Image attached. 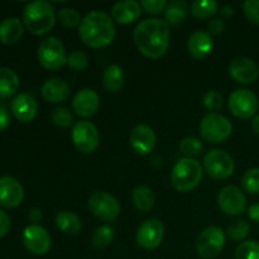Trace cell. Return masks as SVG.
<instances>
[{
	"mask_svg": "<svg viewBox=\"0 0 259 259\" xmlns=\"http://www.w3.org/2000/svg\"><path fill=\"white\" fill-rule=\"evenodd\" d=\"M133 38L142 55L152 60H158L168 50L169 25L157 18L146 19L137 25Z\"/></svg>",
	"mask_w": 259,
	"mask_h": 259,
	"instance_id": "1",
	"label": "cell"
},
{
	"mask_svg": "<svg viewBox=\"0 0 259 259\" xmlns=\"http://www.w3.org/2000/svg\"><path fill=\"white\" fill-rule=\"evenodd\" d=\"M81 40L90 48H105L115 38L113 18L100 10H94L82 18L78 25Z\"/></svg>",
	"mask_w": 259,
	"mask_h": 259,
	"instance_id": "2",
	"label": "cell"
},
{
	"mask_svg": "<svg viewBox=\"0 0 259 259\" xmlns=\"http://www.w3.org/2000/svg\"><path fill=\"white\" fill-rule=\"evenodd\" d=\"M23 22L32 34H47L55 27V8L46 0H34L28 3L23 10Z\"/></svg>",
	"mask_w": 259,
	"mask_h": 259,
	"instance_id": "3",
	"label": "cell"
},
{
	"mask_svg": "<svg viewBox=\"0 0 259 259\" xmlns=\"http://www.w3.org/2000/svg\"><path fill=\"white\" fill-rule=\"evenodd\" d=\"M202 180V167L195 158H181L171 172V184L179 192L196 189Z\"/></svg>",
	"mask_w": 259,
	"mask_h": 259,
	"instance_id": "4",
	"label": "cell"
},
{
	"mask_svg": "<svg viewBox=\"0 0 259 259\" xmlns=\"http://www.w3.org/2000/svg\"><path fill=\"white\" fill-rule=\"evenodd\" d=\"M201 137L209 143H223L228 141L233 133V125L229 119L218 113H209L200 123Z\"/></svg>",
	"mask_w": 259,
	"mask_h": 259,
	"instance_id": "5",
	"label": "cell"
},
{
	"mask_svg": "<svg viewBox=\"0 0 259 259\" xmlns=\"http://www.w3.org/2000/svg\"><path fill=\"white\" fill-rule=\"evenodd\" d=\"M38 61L46 70L57 71L67 62V55L63 43L56 37H47L40 40L37 50Z\"/></svg>",
	"mask_w": 259,
	"mask_h": 259,
	"instance_id": "6",
	"label": "cell"
},
{
	"mask_svg": "<svg viewBox=\"0 0 259 259\" xmlns=\"http://www.w3.org/2000/svg\"><path fill=\"white\" fill-rule=\"evenodd\" d=\"M91 214L105 223H114L120 214V205L116 197L106 191H96L89 197Z\"/></svg>",
	"mask_w": 259,
	"mask_h": 259,
	"instance_id": "7",
	"label": "cell"
},
{
	"mask_svg": "<svg viewBox=\"0 0 259 259\" xmlns=\"http://www.w3.org/2000/svg\"><path fill=\"white\" fill-rule=\"evenodd\" d=\"M204 168L211 179L224 181L234 172V159L223 149H211L204 157Z\"/></svg>",
	"mask_w": 259,
	"mask_h": 259,
	"instance_id": "8",
	"label": "cell"
},
{
	"mask_svg": "<svg viewBox=\"0 0 259 259\" xmlns=\"http://www.w3.org/2000/svg\"><path fill=\"white\" fill-rule=\"evenodd\" d=\"M225 245V233L219 227L202 230L196 239V252L202 259H214L222 253Z\"/></svg>",
	"mask_w": 259,
	"mask_h": 259,
	"instance_id": "9",
	"label": "cell"
},
{
	"mask_svg": "<svg viewBox=\"0 0 259 259\" xmlns=\"http://www.w3.org/2000/svg\"><path fill=\"white\" fill-rule=\"evenodd\" d=\"M73 146L78 152L90 154L96 151L100 143V134L95 124L89 120H81L73 125L71 132Z\"/></svg>",
	"mask_w": 259,
	"mask_h": 259,
	"instance_id": "10",
	"label": "cell"
},
{
	"mask_svg": "<svg viewBox=\"0 0 259 259\" xmlns=\"http://www.w3.org/2000/svg\"><path fill=\"white\" fill-rule=\"evenodd\" d=\"M230 113L239 119H250L258 110V98L248 89H238L233 91L228 101Z\"/></svg>",
	"mask_w": 259,
	"mask_h": 259,
	"instance_id": "11",
	"label": "cell"
},
{
	"mask_svg": "<svg viewBox=\"0 0 259 259\" xmlns=\"http://www.w3.org/2000/svg\"><path fill=\"white\" fill-rule=\"evenodd\" d=\"M218 205L224 214L238 217L247 211V197L237 186L223 187L218 195Z\"/></svg>",
	"mask_w": 259,
	"mask_h": 259,
	"instance_id": "12",
	"label": "cell"
},
{
	"mask_svg": "<svg viewBox=\"0 0 259 259\" xmlns=\"http://www.w3.org/2000/svg\"><path fill=\"white\" fill-rule=\"evenodd\" d=\"M164 235V228L161 220L154 219H147L139 225L138 230H137L136 240L138 247L143 248L146 250L156 249L161 245L162 240H163Z\"/></svg>",
	"mask_w": 259,
	"mask_h": 259,
	"instance_id": "13",
	"label": "cell"
},
{
	"mask_svg": "<svg viewBox=\"0 0 259 259\" xmlns=\"http://www.w3.org/2000/svg\"><path fill=\"white\" fill-rule=\"evenodd\" d=\"M23 243L29 253L43 255L51 248V235L40 225L30 224L23 232Z\"/></svg>",
	"mask_w": 259,
	"mask_h": 259,
	"instance_id": "14",
	"label": "cell"
},
{
	"mask_svg": "<svg viewBox=\"0 0 259 259\" xmlns=\"http://www.w3.org/2000/svg\"><path fill=\"white\" fill-rule=\"evenodd\" d=\"M230 77L239 83H253L259 77V67L253 60L247 57H237L229 63Z\"/></svg>",
	"mask_w": 259,
	"mask_h": 259,
	"instance_id": "15",
	"label": "cell"
},
{
	"mask_svg": "<svg viewBox=\"0 0 259 259\" xmlns=\"http://www.w3.org/2000/svg\"><path fill=\"white\" fill-rule=\"evenodd\" d=\"M131 147L139 156H147L154 149L157 143V137L153 129L147 124H139L134 126L129 137Z\"/></svg>",
	"mask_w": 259,
	"mask_h": 259,
	"instance_id": "16",
	"label": "cell"
},
{
	"mask_svg": "<svg viewBox=\"0 0 259 259\" xmlns=\"http://www.w3.org/2000/svg\"><path fill=\"white\" fill-rule=\"evenodd\" d=\"M24 189L17 179L12 176L0 177V205L5 209H13L22 204Z\"/></svg>",
	"mask_w": 259,
	"mask_h": 259,
	"instance_id": "17",
	"label": "cell"
},
{
	"mask_svg": "<svg viewBox=\"0 0 259 259\" xmlns=\"http://www.w3.org/2000/svg\"><path fill=\"white\" fill-rule=\"evenodd\" d=\"M100 108V98L91 89H82L72 99V109L81 118H91Z\"/></svg>",
	"mask_w": 259,
	"mask_h": 259,
	"instance_id": "18",
	"label": "cell"
},
{
	"mask_svg": "<svg viewBox=\"0 0 259 259\" xmlns=\"http://www.w3.org/2000/svg\"><path fill=\"white\" fill-rule=\"evenodd\" d=\"M13 115L22 123H29L34 120L38 113V104L30 94L22 93L15 96L10 105Z\"/></svg>",
	"mask_w": 259,
	"mask_h": 259,
	"instance_id": "19",
	"label": "cell"
},
{
	"mask_svg": "<svg viewBox=\"0 0 259 259\" xmlns=\"http://www.w3.org/2000/svg\"><path fill=\"white\" fill-rule=\"evenodd\" d=\"M141 17V4L136 0H123L111 8V18L119 24H132Z\"/></svg>",
	"mask_w": 259,
	"mask_h": 259,
	"instance_id": "20",
	"label": "cell"
},
{
	"mask_svg": "<svg viewBox=\"0 0 259 259\" xmlns=\"http://www.w3.org/2000/svg\"><path fill=\"white\" fill-rule=\"evenodd\" d=\"M212 47H214V40L207 32L197 30L192 33L187 40V51L196 60L207 57L211 53Z\"/></svg>",
	"mask_w": 259,
	"mask_h": 259,
	"instance_id": "21",
	"label": "cell"
},
{
	"mask_svg": "<svg viewBox=\"0 0 259 259\" xmlns=\"http://www.w3.org/2000/svg\"><path fill=\"white\" fill-rule=\"evenodd\" d=\"M40 93L45 100L48 103L58 104L65 101L70 95V86L61 78H50L45 81L42 85Z\"/></svg>",
	"mask_w": 259,
	"mask_h": 259,
	"instance_id": "22",
	"label": "cell"
},
{
	"mask_svg": "<svg viewBox=\"0 0 259 259\" xmlns=\"http://www.w3.org/2000/svg\"><path fill=\"white\" fill-rule=\"evenodd\" d=\"M24 25L15 17L7 18L0 23V42L4 45H14L22 38Z\"/></svg>",
	"mask_w": 259,
	"mask_h": 259,
	"instance_id": "23",
	"label": "cell"
},
{
	"mask_svg": "<svg viewBox=\"0 0 259 259\" xmlns=\"http://www.w3.org/2000/svg\"><path fill=\"white\" fill-rule=\"evenodd\" d=\"M132 201L137 210L142 212H148L156 205V196L148 186L139 185L132 192Z\"/></svg>",
	"mask_w": 259,
	"mask_h": 259,
	"instance_id": "24",
	"label": "cell"
},
{
	"mask_svg": "<svg viewBox=\"0 0 259 259\" xmlns=\"http://www.w3.org/2000/svg\"><path fill=\"white\" fill-rule=\"evenodd\" d=\"M56 227L63 233V234L75 235L81 230L82 223L80 217L73 211H61L56 215Z\"/></svg>",
	"mask_w": 259,
	"mask_h": 259,
	"instance_id": "25",
	"label": "cell"
},
{
	"mask_svg": "<svg viewBox=\"0 0 259 259\" xmlns=\"http://www.w3.org/2000/svg\"><path fill=\"white\" fill-rule=\"evenodd\" d=\"M125 75L120 66L110 65L105 68L103 73V85L109 93H118L123 88Z\"/></svg>",
	"mask_w": 259,
	"mask_h": 259,
	"instance_id": "26",
	"label": "cell"
},
{
	"mask_svg": "<svg viewBox=\"0 0 259 259\" xmlns=\"http://www.w3.org/2000/svg\"><path fill=\"white\" fill-rule=\"evenodd\" d=\"M190 12V7L184 0H175L168 3L164 10V22L168 25H179L185 22L187 14Z\"/></svg>",
	"mask_w": 259,
	"mask_h": 259,
	"instance_id": "27",
	"label": "cell"
},
{
	"mask_svg": "<svg viewBox=\"0 0 259 259\" xmlns=\"http://www.w3.org/2000/svg\"><path fill=\"white\" fill-rule=\"evenodd\" d=\"M19 89V77L8 67H0V99L12 98Z\"/></svg>",
	"mask_w": 259,
	"mask_h": 259,
	"instance_id": "28",
	"label": "cell"
},
{
	"mask_svg": "<svg viewBox=\"0 0 259 259\" xmlns=\"http://www.w3.org/2000/svg\"><path fill=\"white\" fill-rule=\"evenodd\" d=\"M219 10V4L214 0H196L190 5V13L199 20L211 19Z\"/></svg>",
	"mask_w": 259,
	"mask_h": 259,
	"instance_id": "29",
	"label": "cell"
},
{
	"mask_svg": "<svg viewBox=\"0 0 259 259\" xmlns=\"http://www.w3.org/2000/svg\"><path fill=\"white\" fill-rule=\"evenodd\" d=\"M114 239V229L110 225H101L96 228L91 237V243L98 249H104L109 247Z\"/></svg>",
	"mask_w": 259,
	"mask_h": 259,
	"instance_id": "30",
	"label": "cell"
},
{
	"mask_svg": "<svg viewBox=\"0 0 259 259\" xmlns=\"http://www.w3.org/2000/svg\"><path fill=\"white\" fill-rule=\"evenodd\" d=\"M250 225L247 220L238 219L234 220L232 224L228 227L227 234L230 239L235 240V242H243L245 238L249 235Z\"/></svg>",
	"mask_w": 259,
	"mask_h": 259,
	"instance_id": "31",
	"label": "cell"
},
{
	"mask_svg": "<svg viewBox=\"0 0 259 259\" xmlns=\"http://www.w3.org/2000/svg\"><path fill=\"white\" fill-rule=\"evenodd\" d=\"M180 151L187 158H195L202 151V143L196 137H186L180 142Z\"/></svg>",
	"mask_w": 259,
	"mask_h": 259,
	"instance_id": "32",
	"label": "cell"
},
{
	"mask_svg": "<svg viewBox=\"0 0 259 259\" xmlns=\"http://www.w3.org/2000/svg\"><path fill=\"white\" fill-rule=\"evenodd\" d=\"M235 259H259V243L255 240L240 243L235 249Z\"/></svg>",
	"mask_w": 259,
	"mask_h": 259,
	"instance_id": "33",
	"label": "cell"
},
{
	"mask_svg": "<svg viewBox=\"0 0 259 259\" xmlns=\"http://www.w3.org/2000/svg\"><path fill=\"white\" fill-rule=\"evenodd\" d=\"M242 186L248 194H259V168H250L245 172L242 179Z\"/></svg>",
	"mask_w": 259,
	"mask_h": 259,
	"instance_id": "34",
	"label": "cell"
},
{
	"mask_svg": "<svg viewBox=\"0 0 259 259\" xmlns=\"http://www.w3.org/2000/svg\"><path fill=\"white\" fill-rule=\"evenodd\" d=\"M66 65L72 71L80 72V71H83L88 68L89 57L86 53L81 52V51H72L67 56V62H66Z\"/></svg>",
	"mask_w": 259,
	"mask_h": 259,
	"instance_id": "35",
	"label": "cell"
},
{
	"mask_svg": "<svg viewBox=\"0 0 259 259\" xmlns=\"http://www.w3.org/2000/svg\"><path fill=\"white\" fill-rule=\"evenodd\" d=\"M51 119H52L53 124L56 126H58V128H68V126H71L73 124L72 114L70 113V110L67 108H63V106L56 108L52 111Z\"/></svg>",
	"mask_w": 259,
	"mask_h": 259,
	"instance_id": "36",
	"label": "cell"
},
{
	"mask_svg": "<svg viewBox=\"0 0 259 259\" xmlns=\"http://www.w3.org/2000/svg\"><path fill=\"white\" fill-rule=\"evenodd\" d=\"M57 18L61 24L67 28H73L76 25H80L81 20H82L80 17V13L77 10L72 9V8H63V9H61Z\"/></svg>",
	"mask_w": 259,
	"mask_h": 259,
	"instance_id": "37",
	"label": "cell"
},
{
	"mask_svg": "<svg viewBox=\"0 0 259 259\" xmlns=\"http://www.w3.org/2000/svg\"><path fill=\"white\" fill-rule=\"evenodd\" d=\"M204 106L209 111H219L223 108V103H224V99L223 95L217 90L207 91L206 95L204 96Z\"/></svg>",
	"mask_w": 259,
	"mask_h": 259,
	"instance_id": "38",
	"label": "cell"
},
{
	"mask_svg": "<svg viewBox=\"0 0 259 259\" xmlns=\"http://www.w3.org/2000/svg\"><path fill=\"white\" fill-rule=\"evenodd\" d=\"M243 10L250 23L259 25V0H245L243 3Z\"/></svg>",
	"mask_w": 259,
	"mask_h": 259,
	"instance_id": "39",
	"label": "cell"
},
{
	"mask_svg": "<svg viewBox=\"0 0 259 259\" xmlns=\"http://www.w3.org/2000/svg\"><path fill=\"white\" fill-rule=\"evenodd\" d=\"M168 5L166 0H143L141 2V7L149 14H161L164 12Z\"/></svg>",
	"mask_w": 259,
	"mask_h": 259,
	"instance_id": "40",
	"label": "cell"
},
{
	"mask_svg": "<svg viewBox=\"0 0 259 259\" xmlns=\"http://www.w3.org/2000/svg\"><path fill=\"white\" fill-rule=\"evenodd\" d=\"M225 28L224 20H222L220 18H214V19L209 20L207 23V33L210 35H218L220 33H223Z\"/></svg>",
	"mask_w": 259,
	"mask_h": 259,
	"instance_id": "41",
	"label": "cell"
},
{
	"mask_svg": "<svg viewBox=\"0 0 259 259\" xmlns=\"http://www.w3.org/2000/svg\"><path fill=\"white\" fill-rule=\"evenodd\" d=\"M10 230V218L4 210H0V238L5 237Z\"/></svg>",
	"mask_w": 259,
	"mask_h": 259,
	"instance_id": "42",
	"label": "cell"
},
{
	"mask_svg": "<svg viewBox=\"0 0 259 259\" xmlns=\"http://www.w3.org/2000/svg\"><path fill=\"white\" fill-rule=\"evenodd\" d=\"M10 125V114L5 108L0 106V132L5 131Z\"/></svg>",
	"mask_w": 259,
	"mask_h": 259,
	"instance_id": "43",
	"label": "cell"
},
{
	"mask_svg": "<svg viewBox=\"0 0 259 259\" xmlns=\"http://www.w3.org/2000/svg\"><path fill=\"white\" fill-rule=\"evenodd\" d=\"M42 219H43L42 210H40L39 207H33V209L29 211L30 222H32L33 224H37V223H39Z\"/></svg>",
	"mask_w": 259,
	"mask_h": 259,
	"instance_id": "44",
	"label": "cell"
},
{
	"mask_svg": "<svg viewBox=\"0 0 259 259\" xmlns=\"http://www.w3.org/2000/svg\"><path fill=\"white\" fill-rule=\"evenodd\" d=\"M247 211L249 219H252L255 223H259V204H253L252 206L248 207Z\"/></svg>",
	"mask_w": 259,
	"mask_h": 259,
	"instance_id": "45",
	"label": "cell"
},
{
	"mask_svg": "<svg viewBox=\"0 0 259 259\" xmlns=\"http://www.w3.org/2000/svg\"><path fill=\"white\" fill-rule=\"evenodd\" d=\"M220 13H222V15L224 18H230L234 14V10H233V8L230 5H223L222 9H220Z\"/></svg>",
	"mask_w": 259,
	"mask_h": 259,
	"instance_id": "46",
	"label": "cell"
},
{
	"mask_svg": "<svg viewBox=\"0 0 259 259\" xmlns=\"http://www.w3.org/2000/svg\"><path fill=\"white\" fill-rule=\"evenodd\" d=\"M252 129H253V132H254L255 134H258V136H259V115L254 116V118H253V120H252Z\"/></svg>",
	"mask_w": 259,
	"mask_h": 259,
	"instance_id": "47",
	"label": "cell"
}]
</instances>
